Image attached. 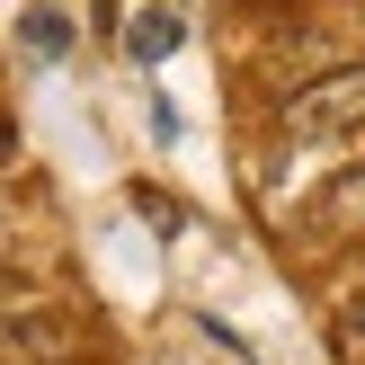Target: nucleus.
<instances>
[{"label": "nucleus", "mask_w": 365, "mask_h": 365, "mask_svg": "<svg viewBox=\"0 0 365 365\" xmlns=\"http://www.w3.org/2000/svg\"><path fill=\"white\" fill-rule=\"evenodd\" d=\"M170 45H178V18H170V9H143V27H134V53H143V63H160Z\"/></svg>", "instance_id": "3"}, {"label": "nucleus", "mask_w": 365, "mask_h": 365, "mask_svg": "<svg viewBox=\"0 0 365 365\" xmlns=\"http://www.w3.org/2000/svg\"><path fill=\"white\" fill-rule=\"evenodd\" d=\"M321 223L330 232H365V160L348 178H330V196H321Z\"/></svg>", "instance_id": "2"}, {"label": "nucleus", "mask_w": 365, "mask_h": 365, "mask_svg": "<svg viewBox=\"0 0 365 365\" xmlns=\"http://www.w3.org/2000/svg\"><path fill=\"white\" fill-rule=\"evenodd\" d=\"M356 330H365V312H356Z\"/></svg>", "instance_id": "5"}, {"label": "nucleus", "mask_w": 365, "mask_h": 365, "mask_svg": "<svg viewBox=\"0 0 365 365\" xmlns=\"http://www.w3.org/2000/svg\"><path fill=\"white\" fill-rule=\"evenodd\" d=\"M356 116H365V71H330V81L285 98V134H330V125H356Z\"/></svg>", "instance_id": "1"}, {"label": "nucleus", "mask_w": 365, "mask_h": 365, "mask_svg": "<svg viewBox=\"0 0 365 365\" xmlns=\"http://www.w3.org/2000/svg\"><path fill=\"white\" fill-rule=\"evenodd\" d=\"M27 45L45 53V63H53V53H71V27H63V9H27Z\"/></svg>", "instance_id": "4"}]
</instances>
